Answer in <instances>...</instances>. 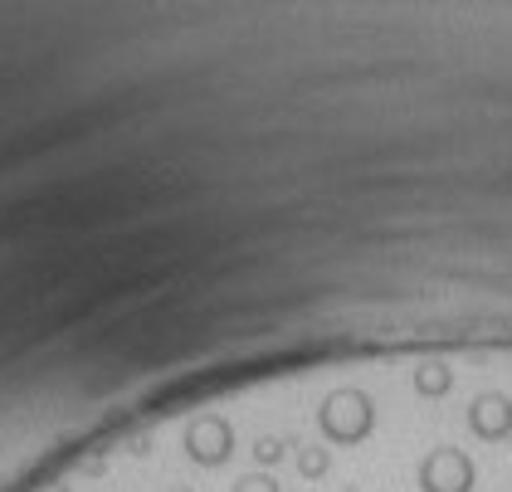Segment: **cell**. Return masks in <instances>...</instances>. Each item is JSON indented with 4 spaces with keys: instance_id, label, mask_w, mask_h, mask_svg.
I'll return each instance as SVG.
<instances>
[{
    "instance_id": "4",
    "label": "cell",
    "mask_w": 512,
    "mask_h": 492,
    "mask_svg": "<svg viewBox=\"0 0 512 492\" xmlns=\"http://www.w3.org/2000/svg\"><path fill=\"white\" fill-rule=\"evenodd\" d=\"M469 429L483 439V444L508 439V434H512V400H508V395H498V390L478 395V400L469 405Z\"/></svg>"
},
{
    "instance_id": "3",
    "label": "cell",
    "mask_w": 512,
    "mask_h": 492,
    "mask_svg": "<svg viewBox=\"0 0 512 492\" xmlns=\"http://www.w3.org/2000/svg\"><path fill=\"white\" fill-rule=\"evenodd\" d=\"M230 444H235V434H230V424L220 415H200L196 424L186 429V454L196 458L200 468L225 463V458H230Z\"/></svg>"
},
{
    "instance_id": "9",
    "label": "cell",
    "mask_w": 512,
    "mask_h": 492,
    "mask_svg": "<svg viewBox=\"0 0 512 492\" xmlns=\"http://www.w3.org/2000/svg\"><path fill=\"white\" fill-rule=\"evenodd\" d=\"M508 439H512V434H508Z\"/></svg>"
},
{
    "instance_id": "5",
    "label": "cell",
    "mask_w": 512,
    "mask_h": 492,
    "mask_svg": "<svg viewBox=\"0 0 512 492\" xmlns=\"http://www.w3.org/2000/svg\"><path fill=\"white\" fill-rule=\"evenodd\" d=\"M449 385H454V376H449L444 366H425V371H415V390H420L425 400H439V395H449Z\"/></svg>"
},
{
    "instance_id": "6",
    "label": "cell",
    "mask_w": 512,
    "mask_h": 492,
    "mask_svg": "<svg viewBox=\"0 0 512 492\" xmlns=\"http://www.w3.org/2000/svg\"><path fill=\"white\" fill-rule=\"evenodd\" d=\"M327 463H332L327 449H303V454H298V468H303L308 478H322V473H327Z\"/></svg>"
},
{
    "instance_id": "2",
    "label": "cell",
    "mask_w": 512,
    "mask_h": 492,
    "mask_svg": "<svg viewBox=\"0 0 512 492\" xmlns=\"http://www.w3.org/2000/svg\"><path fill=\"white\" fill-rule=\"evenodd\" d=\"M420 488L425 492H469L473 488V458L454 444L430 449L420 463Z\"/></svg>"
},
{
    "instance_id": "8",
    "label": "cell",
    "mask_w": 512,
    "mask_h": 492,
    "mask_svg": "<svg viewBox=\"0 0 512 492\" xmlns=\"http://www.w3.org/2000/svg\"><path fill=\"white\" fill-rule=\"evenodd\" d=\"M254 454L264 458V463H274V458H278V439H259V449H254Z\"/></svg>"
},
{
    "instance_id": "1",
    "label": "cell",
    "mask_w": 512,
    "mask_h": 492,
    "mask_svg": "<svg viewBox=\"0 0 512 492\" xmlns=\"http://www.w3.org/2000/svg\"><path fill=\"white\" fill-rule=\"evenodd\" d=\"M317 424H322V434H327V444H361L371 429H376V405H371V395L366 390H332L327 400H322V410H317Z\"/></svg>"
},
{
    "instance_id": "7",
    "label": "cell",
    "mask_w": 512,
    "mask_h": 492,
    "mask_svg": "<svg viewBox=\"0 0 512 492\" xmlns=\"http://www.w3.org/2000/svg\"><path fill=\"white\" fill-rule=\"evenodd\" d=\"M235 492H278V483H274V478H269V473H264V478L254 473V478H239V483H235Z\"/></svg>"
}]
</instances>
